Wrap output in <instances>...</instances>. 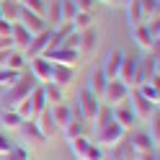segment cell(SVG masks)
Listing matches in <instances>:
<instances>
[{
	"label": "cell",
	"instance_id": "obj_36",
	"mask_svg": "<svg viewBox=\"0 0 160 160\" xmlns=\"http://www.w3.org/2000/svg\"><path fill=\"white\" fill-rule=\"evenodd\" d=\"M137 3H139V11H142V21L158 16V0H137Z\"/></svg>",
	"mask_w": 160,
	"mask_h": 160
},
{
	"label": "cell",
	"instance_id": "obj_9",
	"mask_svg": "<svg viewBox=\"0 0 160 160\" xmlns=\"http://www.w3.org/2000/svg\"><path fill=\"white\" fill-rule=\"evenodd\" d=\"M137 59L139 57H127L124 54L122 57V65H119V75L116 78L122 80V83H127L129 88H132V85L137 88Z\"/></svg>",
	"mask_w": 160,
	"mask_h": 160
},
{
	"label": "cell",
	"instance_id": "obj_45",
	"mask_svg": "<svg viewBox=\"0 0 160 160\" xmlns=\"http://www.w3.org/2000/svg\"><path fill=\"white\" fill-rule=\"evenodd\" d=\"M98 3H106V5H122V0H98Z\"/></svg>",
	"mask_w": 160,
	"mask_h": 160
},
{
	"label": "cell",
	"instance_id": "obj_10",
	"mask_svg": "<svg viewBox=\"0 0 160 160\" xmlns=\"http://www.w3.org/2000/svg\"><path fill=\"white\" fill-rule=\"evenodd\" d=\"M129 36H132V42L139 47V49H145V52H150L158 42L152 36H150V31H147V26L145 23H137V26H129Z\"/></svg>",
	"mask_w": 160,
	"mask_h": 160
},
{
	"label": "cell",
	"instance_id": "obj_34",
	"mask_svg": "<svg viewBox=\"0 0 160 160\" xmlns=\"http://www.w3.org/2000/svg\"><path fill=\"white\" fill-rule=\"evenodd\" d=\"M147 124H150L147 134H150V139L158 145V142H160V111H155L152 116H150V119H147Z\"/></svg>",
	"mask_w": 160,
	"mask_h": 160
},
{
	"label": "cell",
	"instance_id": "obj_14",
	"mask_svg": "<svg viewBox=\"0 0 160 160\" xmlns=\"http://www.w3.org/2000/svg\"><path fill=\"white\" fill-rule=\"evenodd\" d=\"M65 137H67V142L70 139H75V137H80V134H85V119H83V114H80V108L75 106V114L70 116V122L65 124Z\"/></svg>",
	"mask_w": 160,
	"mask_h": 160
},
{
	"label": "cell",
	"instance_id": "obj_7",
	"mask_svg": "<svg viewBox=\"0 0 160 160\" xmlns=\"http://www.w3.org/2000/svg\"><path fill=\"white\" fill-rule=\"evenodd\" d=\"M42 57H47L52 65H70V67H75V65L80 62V52H75V49H65V47H59V49H47Z\"/></svg>",
	"mask_w": 160,
	"mask_h": 160
},
{
	"label": "cell",
	"instance_id": "obj_29",
	"mask_svg": "<svg viewBox=\"0 0 160 160\" xmlns=\"http://www.w3.org/2000/svg\"><path fill=\"white\" fill-rule=\"evenodd\" d=\"M70 23H72L75 31H83V28L93 26V11H78V13H75V18H72Z\"/></svg>",
	"mask_w": 160,
	"mask_h": 160
},
{
	"label": "cell",
	"instance_id": "obj_25",
	"mask_svg": "<svg viewBox=\"0 0 160 160\" xmlns=\"http://www.w3.org/2000/svg\"><path fill=\"white\" fill-rule=\"evenodd\" d=\"M106 83H108V80H106V75H103V70H101V65H98L96 70H93V72L91 75H88V88H91V91L98 96V98H101V93H103V88H106Z\"/></svg>",
	"mask_w": 160,
	"mask_h": 160
},
{
	"label": "cell",
	"instance_id": "obj_44",
	"mask_svg": "<svg viewBox=\"0 0 160 160\" xmlns=\"http://www.w3.org/2000/svg\"><path fill=\"white\" fill-rule=\"evenodd\" d=\"M11 28H13V23H8V21L0 18V36H3V34H11Z\"/></svg>",
	"mask_w": 160,
	"mask_h": 160
},
{
	"label": "cell",
	"instance_id": "obj_12",
	"mask_svg": "<svg viewBox=\"0 0 160 160\" xmlns=\"http://www.w3.org/2000/svg\"><path fill=\"white\" fill-rule=\"evenodd\" d=\"M72 78H75V67H70V65H52V78H49V83H54L57 88L65 91V85L72 83Z\"/></svg>",
	"mask_w": 160,
	"mask_h": 160
},
{
	"label": "cell",
	"instance_id": "obj_26",
	"mask_svg": "<svg viewBox=\"0 0 160 160\" xmlns=\"http://www.w3.org/2000/svg\"><path fill=\"white\" fill-rule=\"evenodd\" d=\"M11 36H13V44H16L18 49H26L28 44H31V39H34V34H31V31H26L21 23H13Z\"/></svg>",
	"mask_w": 160,
	"mask_h": 160
},
{
	"label": "cell",
	"instance_id": "obj_3",
	"mask_svg": "<svg viewBox=\"0 0 160 160\" xmlns=\"http://www.w3.org/2000/svg\"><path fill=\"white\" fill-rule=\"evenodd\" d=\"M124 134H127V129L119 124L116 119H111V122H106L103 127H98V129H96L93 142H96L98 147H111V145L119 142V139H124Z\"/></svg>",
	"mask_w": 160,
	"mask_h": 160
},
{
	"label": "cell",
	"instance_id": "obj_16",
	"mask_svg": "<svg viewBox=\"0 0 160 160\" xmlns=\"http://www.w3.org/2000/svg\"><path fill=\"white\" fill-rule=\"evenodd\" d=\"M28 62H31V75L39 83H49V78H52V62L47 57H34Z\"/></svg>",
	"mask_w": 160,
	"mask_h": 160
},
{
	"label": "cell",
	"instance_id": "obj_24",
	"mask_svg": "<svg viewBox=\"0 0 160 160\" xmlns=\"http://www.w3.org/2000/svg\"><path fill=\"white\" fill-rule=\"evenodd\" d=\"M108 150H111V160H134V150L129 145V139H119Z\"/></svg>",
	"mask_w": 160,
	"mask_h": 160
},
{
	"label": "cell",
	"instance_id": "obj_8",
	"mask_svg": "<svg viewBox=\"0 0 160 160\" xmlns=\"http://www.w3.org/2000/svg\"><path fill=\"white\" fill-rule=\"evenodd\" d=\"M16 23H21L26 31H31L34 36L42 34V31H47V21H44V18L36 16V13H31V11H26L23 5H21V13H18V21Z\"/></svg>",
	"mask_w": 160,
	"mask_h": 160
},
{
	"label": "cell",
	"instance_id": "obj_40",
	"mask_svg": "<svg viewBox=\"0 0 160 160\" xmlns=\"http://www.w3.org/2000/svg\"><path fill=\"white\" fill-rule=\"evenodd\" d=\"M16 44H13V36L11 34H3L0 36V52H13Z\"/></svg>",
	"mask_w": 160,
	"mask_h": 160
},
{
	"label": "cell",
	"instance_id": "obj_21",
	"mask_svg": "<svg viewBox=\"0 0 160 160\" xmlns=\"http://www.w3.org/2000/svg\"><path fill=\"white\" fill-rule=\"evenodd\" d=\"M137 91L142 93L147 101H152V103H158L160 101V75H155V78H150L147 83H139L137 85Z\"/></svg>",
	"mask_w": 160,
	"mask_h": 160
},
{
	"label": "cell",
	"instance_id": "obj_32",
	"mask_svg": "<svg viewBox=\"0 0 160 160\" xmlns=\"http://www.w3.org/2000/svg\"><path fill=\"white\" fill-rule=\"evenodd\" d=\"M5 67H11V70H18V72H23L26 70V57H23V52H8V57H5Z\"/></svg>",
	"mask_w": 160,
	"mask_h": 160
},
{
	"label": "cell",
	"instance_id": "obj_30",
	"mask_svg": "<svg viewBox=\"0 0 160 160\" xmlns=\"http://www.w3.org/2000/svg\"><path fill=\"white\" fill-rule=\"evenodd\" d=\"M28 98H31V106H34V119L42 114L44 108H49V106H47V98H44V91H42V85H36V88H34V93L28 96Z\"/></svg>",
	"mask_w": 160,
	"mask_h": 160
},
{
	"label": "cell",
	"instance_id": "obj_27",
	"mask_svg": "<svg viewBox=\"0 0 160 160\" xmlns=\"http://www.w3.org/2000/svg\"><path fill=\"white\" fill-rule=\"evenodd\" d=\"M42 91H44V98H47V106L65 103V93H62V88H57L54 83H44V85H42Z\"/></svg>",
	"mask_w": 160,
	"mask_h": 160
},
{
	"label": "cell",
	"instance_id": "obj_18",
	"mask_svg": "<svg viewBox=\"0 0 160 160\" xmlns=\"http://www.w3.org/2000/svg\"><path fill=\"white\" fill-rule=\"evenodd\" d=\"M18 132L23 134V139H28V142H34V145H44V142H47V137L39 132V127H36L34 119H28V122H21Z\"/></svg>",
	"mask_w": 160,
	"mask_h": 160
},
{
	"label": "cell",
	"instance_id": "obj_42",
	"mask_svg": "<svg viewBox=\"0 0 160 160\" xmlns=\"http://www.w3.org/2000/svg\"><path fill=\"white\" fill-rule=\"evenodd\" d=\"M134 160H158V150H150V152H134Z\"/></svg>",
	"mask_w": 160,
	"mask_h": 160
},
{
	"label": "cell",
	"instance_id": "obj_15",
	"mask_svg": "<svg viewBox=\"0 0 160 160\" xmlns=\"http://www.w3.org/2000/svg\"><path fill=\"white\" fill-rule=\"evenodd\" d=\"M111 114H114V119H116L124 129H132L134 122H137V116H134V111H132V106H129V101L119 103V106H111Z\"/></svg>",
	"mask_w": 160,
	"mask_h": 160
},
{
	"label": "cell",
	"instance_id": "obj_2",
	"mask_svg": "<svg viewBox=\"0 0 160 160\" xmlns=\"http://www.w3.org/2000/svg\"><path fill=\"white\" fill-rule=\"evenodd\" d=\"M70 150H72V155L78 160H103V147H98L93 139H88L85 134L70 139Z\"/></svg>",
	"mask_w": 160,
	"mask_h": 160
},
{
	"label": "cell",
	"instance_id": "obj_13",
	"mask_svg": "<svg viewBox=\"0 0 160 160\" xmlns=\"http://www.w3.org/2000/svg\"><path fill=\"white\" fill-rule=\"evenodd\" d=\"M122 52L119 49H111V52H106V57H103V62H101V70H103V75H106V80H114L116 75H119V65H122Z\"/></svg>",
	"mask_w": 160,
	"mask_h": 160
},
{
	"label": "cell",
	"instance_id": "obj_39",
	"mask_svg": "<svg viewBox=\"0 0 160 160\" xmlns=\"http://www.w3.org/2000/svg\"><path fill=\"white\" fill-rule=\"evenodd\" d=\"M62 47L65 49H80V31H70L67 36H65V42H62Z\"/></svg>",
	"mask_w": 160,
	"mask_h": 160
},
{
	"label": "cell",
	"instance_id": "obj_31",
	"mask_svg": "<svg viewBox=\"0 0 160 160\" xmlns=\"http://www.w3.org/2000/svg\"><path fill=\"white\" fill-rule=\"evenodd\" d=\"M127 21H129V26H137V23H145L142 21V11H139V3L137 0H127Z\"/></svg>",
	"mask_w": 160,
	"mask_h": 160
},
{
	"label": "cell",
	"instance_id": "obj_22",
	"mask_svg": "<svg viewBox=\"0 0 160 160\" xmlns=\"http://www.w3.org/2000/svg\"><path fill=\"white\" fill-rule=\"evenodd\" d=\"M18 13H21V3H18V0H0V18H3V21L16 23Z\"/></svg>",
	"mask_w": 160,
	"mask_h": 160
},
{
	"label": "cell",
	"instance_id": "obj_5",
	"mask_svg": "<svg viewBox=\"0 0 160 160\" xmlns=\"http://www.w3.org/2000/svg\"><path fill=\"white\" fill-rule=\"evenodd\" d=\"M127 101H129V106H132L134 116H137V119H142V122H147V119L158 111V103L147 101V98H145L142 93H139L137 88H134V91H129V98H127Z\"/></svg>",
	"mask_w": 160,
	"mask_h": 160
},
{
	"label": "cell",
	"instance_id": "obj_1",
	"mask_svg": "<svg viewBox=\"0 0 160 160\" xmlns=\"http://www.w3.org/2000/svg\"><path fill=\"white\" fill-rule=\"evenodd\" d=\"M36 85H39V80H36L31 72H26V70H23V72L18 75V80H16L11 88H8V103H11V106L21 103L23 98H28V96L34 93Z\"/></svg>",
	"mask_w": 160,
	"mask_h": 160
},
{
	"label": "cell",
	"instance_id": "obj_41",
	"mask_svg": "<svg viewBox=\"0 0 160 160\" xmlns=\"http://www.w3.org/2000/svg\"><path fill=\"white\" fill-rule=\"evenodd\" d=\"M11 147H13V142L5 134H0V155H8V152H11Z\"/></svg>",
	"mask_w": 160,
	"mask_h": 160
},
{
	"label": "cell",
	"instance_id": "obj_4",
	"mask_svg": "<svg viewBox=\"0 0 160 160\" xmlns=\"http://www.w3.org/2000/svg\"><path fill=\"white\" fill-rule=\"evenodd\" d=\"M129 88L127 83H122L119 78H114V80H108L106 83V88H103V93H101V103H106V106H119V103H124L127 98H129Z\"/></svg>",
	"mask_w": 160,
	"mask_h": 160
},
{
	"label": "cell",
	"instance_id": "obj_43",
	"mask_svg": "<svg viewBox=\"0 0 160 160\" xmlns=\"http://www.w3.org/2000/svg\"><path fill=\"white\" fill-rule=\"evenodd\" d=\"M72 3L78 5V11H93V3H96V0H72Z\"/></svg>",
	"mask_w": 160,
	"mask_h": 160
},
{
	"label": "cell",
	"instance_id": "obj_23",
	"mask_svg": "<svg viewBox=\"0 0 160 160\" xmlns=\"http://www.w3.org/2000/svg\"><path fill=\"white\" fill-rule=\"evenodd\" d=\"M49 114H52V119H54L57 129L62 132V129H65V124L70 122V116H72V108H70L67 103H57V106H49Z\"/></svg>",
	"mask_w": 160,
	"mask_h": 160
},
{
	"label": "cell",
	"instance_id": "obj_33",
	"mask_svg": "<svg viewBox=\"0 0 160 160\" xmlns=\"http://www.w3.org/2000/svg\"><path fill=\"white\" fill-rule=\"evenodd\" d=\"M21 122H23V119L16 114V108H8V111L0 114V124H3L5 129H18V127H21Z\"/></svg>",
	"mask_w": 160,
	"mask_h": 160
},
{
	"label": "cell",
	"instance_id": "obj_37",
	"mask_svg": "<svg viewBox=\"0 0 160 160\" xmlns=\"http://www.w3.org/2000/svg\"><path fill=\"white\" fill-rule=\"evenodd\" d=\"M21 5L26 8V11H31V13H36V16H42L44 18V0H21Z\"/></svg>",
	"mask_w": 160,
	"mask_h": 160
},
{
	"label": "cell",
	"instance_id": "obj_35",
	"mask_svg": "<svg viewBox=\"0 0 160 160\" xmlns=\"http://www.w3.org/2000/svg\"><path fill=\"white\" fill-rule=\"evenodd\" d=\"M18 75H21L18 70H11V67H0V85H3V88H11V85L16 83V80H18Z\"/></svg>",
	"mask_w": 160,
	"mask_h": 160
},
{
	"label": "cell",
	"instance_id": "obj_28",
	"mask_svg": "<svg viewBox=\"0 0 160 160\" xmlns=\"http://www.w3.org/2000/svg\"><path fill=\"white\" fill-rule=\"evenodd\" d=\"M57 11H59V23H70L78 13V5L72 0H59L57 3Z\"/></svg>",
	"mask_w": 160,
	"mask_h": 160
},
{
	"label": "cell",
	"instance_id": "obj_38",
	"mask_svg": "<svg viewBox=\"0 0 160 160\" xmlns=\"http://www.w3.org/2000/svg\"><path fill=\"white\" fill-rule=\"evenodd\" d=\"M3 158H5V160H28V150L21 147V145H13V147H11V152L3 155Z\"/></svg>",
	"mask_w": 160,
	"mask_h": 160
},
{
	"label": "cell",
	"instance_id": "obj_17",
	"mask_svg": "<svg viewBox=\"0 0 160 160\" xmlns=\"http://www.w3.org/2000/svg\"><path fill=\"white\" fill-rule=\"evenodd\" d=\"M98 47V31H96V26H88L80 31V49L78 52L80 54H93V49Z\"/></svg>",
	"mask_w": 160,
	"mask_h": 160
},
{
	"label": "cell",
	"instance_id": "obj_19",
	"mask_svg": "<svg viewBox=\"0 0 160 160\" xmlns=\"http://www.w3.org/2000/svg\"><path fill=\"white\" fill-rule=\"evenodd\" d=\"M129 145H132L134 152H150V150H158V145L150 139L147 132H132V137H129Z\"/></svg>",
	"mask_w": 160,
	"mask_h": 160
},
{
	"label": "cell",
	"instance_id": "obj_11",
	"mask_svg": "<svg viewBox=\"0 0 160 160\" xmlns=\"http://www.w3.org/2000/svg\"><path fill=\"white\" fill-rule=\"evenodd\" d=\"M47 47H49V28H47V31H42V34H36V36L31 39V44L23 49V57H26V59L42 57V54L47 52Z\"/></svg>",
	"mask_w": 160,
	"mask_h": 160
},
{
	"label": "cell",
	"instance_id": "obj_20",
	"mask_svg": "<svg viewBox=\"0 0 160 160\" xmlns=\"http://www.w3.org/2000/svg\"><path fill=\"white\" fill-rule=\"evenodd\" d=\"M34 122H36L39 132H42L47 139H49V137H54V134L59 132V129H57V124H54V119H52V114H49V108H44V111L39 114V116L34 119Z\"/></svg>",
	"mask_w": 160,
	"mask_h": 160
},
{
	"label": "cell",
	"instance_id": "obj_6",
	"mask_svg": "<svg viewBox=\"0 0 160 160\" xmlns=\"http://www.w3.org/2000/svg\"><path fill=\"white\" fill-rule=\"evenodd\" d=\"M98 106H101V98L85 85L83 91H80V98H78V108H80V114H83V119L93 122V116L98 114Z\"/></svg>",
	"mask_w": 160,
	"mask_h": 160
}]
</instances>
